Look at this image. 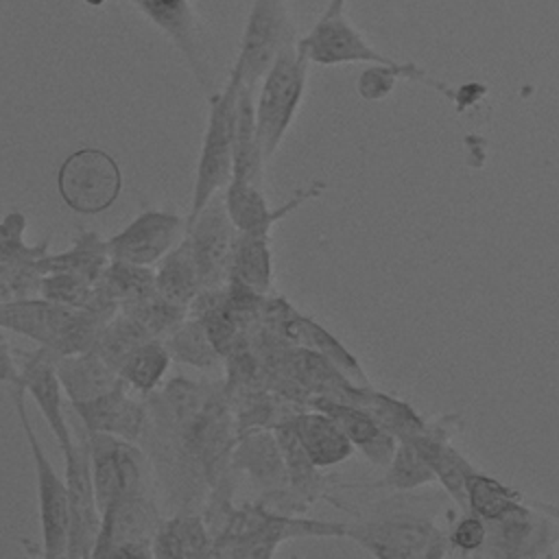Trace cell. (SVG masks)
Instances as JSON below:
<instances>
[{
    "mask_svg": "<svg viewBox=\"0 0 559 559\" xmlns=\"http://www.w3.org/2000/svg\"><path fill=\"white\" fill-rule=\"evenodd\" d=\"M437 480L435 469L419 452V448L411 439H402L393 452V459L386 465V474L378 483V487H389L395 491L417 489Z\"/></svg>",
    "mask_w": 559,
    "mask_h": 559,
    "instance_id": "32",
    "label": "cell"
},
{
    "mask_svg": "<svg viewBox=\"0 0 559 559\" xmlns=\"http://www.w3.org/2000/svg\"><path fill=\"white\" fill-rule=\"evenodd\" d=\"M367 552L382 559L441 557L450 548V537L432 520L413 513H393L380 520L354 524L345 528Z\"/></svg>",
    "mask_w": 559,
    "mask_h": 559,
    "instance_id": "6",
    "label": "cell"
},
{
    "mask_svg": "<svg viewBox=\"0 0 559 559\" xmlns=\"http://www.w3.org/2000/svg\"><path fill=\"white\" fill-rule=\"evenodd\" d=\"M524 502V493L515 487L504 485L502 480L483 474L480 469L472 472L467 478V511L480 515L485 522L502 518L507 511Z\"/></svg>",
    "mask_w": 559,
    "mask_h": 559,
    "instance_id": "30",
    "label": "cell"
},
{
    "mask_svg": "<svg viewBox=\"0 0 559 559\" xmlns=\"http://www.w3.org/2000/svg\"><path fill=\"white\" fill-rule=\"evenodd\" d=\"M57 360L59 358L48 347L39 345L35 354L26 356L17 378L9 384H20L26 393H31L44 419L48 421V428L57 437V443L63 454L74 445V437L63 413V402H61L63 386L57 373Z\"/></svg>",
    "mask_w": 559,
    "mask_h": 559,
    "instance_id": "15",
    "label": "cell"
},
{
    "mask_svg": "<svg viewBox=\"0 0 559 559\" xmlns=\"http://www.w3.org/2000/svg\"><path fill=\"white\" fill-rule=\"evenodd\" d=\"M87 443L100 513L122 496L148 493V463L133 441L87 430Z\"/></svg>",
    "mask_w": 559,
    "mask_h": 559,
    "instance_id": "8",
    "label": "cell"
},
{
    "mask_svg": "<svg viewBox=\"0 0 559 559\" xmlns=\"http://www.w3.org/2000/svg\"><path fill=\"white\" fill-rule=\"evenodd\" d=\"M66 461V485L70 498V537L68 557H92L94 546L100 535L103 513L98 509L94 478H92V456L87 443V430L79 435V441L63 452Z\"/></svg>",
    "mask_w": 559,
    "mask_h": 559,
    "instance_id": "10",
    "label": "cell"
},
{
    "mask_svg": "<svg viewBox=\"0 0 559 559\" xmlns=\"http://www.w3.org/2000/svg\"><path fill=\"white\" fill-rule=\"evenodd\" d=\"M155 338L146 328H142L133 317L118 310L109 323L103 328L94 349L114 367L118 369L122 360L142 343Z\"/></svg>",
    "mask_w": 559,
    "mask_h": 559,
    "instance_id": "33",
    "label": "cell"
},
{
    "mask_svg": "<svg viewBox=\"0 0 559 559\" xmlns=\"http://www.w3.org/2000/svg\"><path fill=\"white\" fill-rule=\"evenodd\" d=\"M111 262L107 240H100L96 231L79 229L74 236V242L70 249L61 253H46L41 260H37L39 273H52V271H68L76 273L90 282L96 284L105 266Z\"/></svg>",
    "mask_w": 559,
    "mask_h": 559,
    "instance_id": "23",
    "label": "cell"
},
{
    "mask_svg": "<svg viewBox=\"0 0 559 559\" xmlns=\"http://www.w3.org/2000/svg\"><path fill=\"white\" fill-rule=\"evenodd\" d=\"M157 290L153 266L111 260L94 284V295L116 306L148 297Z\"/></svg>",
    "mask_w": 559,
    "mask_h": 559,
    "instance_id": "27",
    "label": "cell"
},
{
    "mask_svg": "<svg viewBox=\"0 0 559 559\" xmlns=\"http://www.w3.org/2000/svg\"><path fill=\"white\" fill-rule=\"evenodd\" d=\"M74 312V306H63L46 297L0 301V325L2 330L28 336L37 341L41 347L55 352Z\"/></svg>",
    "mask_w": 559,
    "mask_h": 559,
    "instance_id": "17",
    "label": "cell"
},
{
    "mask_svg": "<svg viewBox=\"0 0 559 559\" xmlns=\"http://www.w3.org/2000/svg\"><path fill=\"white\" fill-rule=\"evenodd\" d=\"M39 297H46L50 301L63 304V306H87L94 299V282L68 273V271H52L44 273L41 286H39Z\"/></svg>",
    "mask_w": 559,
    "mask_h": 559,
    "instance_id": "37",
    "label": "cell"
},
{
    "mask_svg": "<svg viewBox=\"0 0 559 559\" xmlns=\"http://www.w3.org/2000/svg\"><path fill=\"white\" fill-rule=\"evenodd\" d=\"M533 502L542 509V511H546L557 524H559V504H555V502H546V500H535L533 498Z\"/></svg>",
    "mask_w": 559,
    "mask_h": 559,
    "instance_id": "39",
    "label": "cell"
},
{
    "mask_svg": "<svg viewBox=\"0 0 559 559\" xmlns=\"http://www.w3.org/2000/svg\"><path fill=\"white\" fill-rule=\"evenodd\" d=\"M17 419L22 424V430L26 435V443L33 456L35 465V478H37V498H39V522H41V539H44V557L46 559H59L68 557V537H70V498H68V485L66 478H61L52 463L48 461L33 426L28 419V411L24 404V389L20 384H7Z\"/></svg>",
    "mask_w": 559,
    "mask_h": 559,
    "instance_id": "5",
    "label": "cell"
},
{
    "mask_svg": "<svg viewBox=\"0 0 559 559\" xmlns=\"http://www.w3.org/2000/svg\"><path fill=\"white\" fill-rule=\"evenodd\" d=\"M297 39L288 0H251L231 68L240 74L245 87L258 92L277 55Z\"/></svg>",
    "mask_w": 559,
    "mask_h": 559,
    "instance_id": "3",
    "label": "cell"
},
{
    "mask_svg": "<svg viewBox=\"0 0 559 559\" xmlns=\"http://www.w3.org/2000/svg\"><path fill=\"white\" fill-rule=\"evenodd\" d=\"M448 537L452 550H459L463 555H478L487 542V522L480 515L467 511L452 524Z\"/></svg>",
    "mask_w": 559,
    "mask_h": 559,
    "instance_id": "38",
    "label": "cell"
},
{
    "mask_svg": "<svg viewBox=\"0 0 559 559\" xmlns=\"http://www.w3.org/2000/svg\"><path fill=\"white\" fill-rule=\"evenodd\" d=\"M264 155L258 142L255 129V90L242 85L236 118V144H234V179L251 181L260 186Z\"/></svg>",
    "mask_w": 559,
    "mask_h": 559,
    "instance_id": "25",
    "label": "cell"
},
{
    "mask_svg": "<svg viewBox=\"0 0 559 559\" xmlns=\"http://www.w3.org/2000/svg\"><path fill=\"white\" fill-rule=\"evenodd\" d=\"M57 373L70 404L92 402L122 382L118 369H114L96 349H87L57 360Z\"/></svg>",
    "mask_w": 559,
    "mask_h": 559,
    "instance_id": "20",
    "label": "cell"
},
{
    "mask_svg": "<svg viewBox=\"0 0 559 559\" xmlns=\"http://www.w3.org/2000/svg\"><path fill=\"white\" fill-rule=\"evenodd\" d=\"M269 234H236L229 282L245 286L258 295H266L271 288L273 264H271ZM227 282V284H229Z\"/></svg>",
    "mask_w": 559,
    "mask_h": 559,
    "instance_id": "24",
    "label": "cell"
},
{
    "mask_svg": "<svg viewBox=\"0 0 559 559\" xmlns=\"http://www.w3.org/2000/svg\"><path fill=\"white\" fill-rule=\"evenodd\" d=\"M181 55L190 74L210 98L218 92L190 0H129Z\"/></svg>",
    "mask_w": 559,
    "mask_h": 559,
    "instance_id": "11",
    "label": "cell"
},
{
    "mask_svg": "<svg viewBox=\"0 0 559 559\" xmlns=\"http://www.w3.org/2000/svg\"><path fill=\"white\" fill-rule=\"evenodd\" d=\"M173 360L197 367V369H218L221 367V352L216 349L214 341L210 338L201 319L183 321L175 332L164 338Z\"/></svg>",
    "mask_w": 559,
    "mask_h": 559,
    "instance_id": "29",
    "label": "cell"
},
{
    "mask_svg": "<svg viewBox=\"0 0 559 559\" xmlns=\"http://www.w3.org/2000/svg\"><path fill=\"white\" fill-rule=\"evenodd\" d=\"M127 382L107 391L105 395L74 404V413L90 432H109L129 441L140 439L148 421V408L127 395Z\"/></svg>",
    "mask_w": 559,
    "mask_h": 559,
    "instance_id": "18",
    "label": "cell"
},
{
    "mask_svg": "<svg viewBox=\"0 0 559 559\" xmlns=\"http://www.w3.org/2000/svg\"><path fill=\"white\" fill-rule=\"evenodd\" d=\"M238 456L245 461V467L258 483L280 491V485L284 483L288 469L277 437H271L266 432L253 435L242 443Z\"/></svg>",
    "mask_w": 559,
    "mask_h": 559,
    "instance_id": "31",
    "label": "cell"
},
{
    "mask_svg": "<svg viewBox=\"0 0 559 559\" xmlns=\"http://www.w3.org/2000/svg\"><path fill=\"white\" fill-rule=\"evenodd\" d=\"M162 524L159 511L148 493L122 496L103 511V526L92 557H111L122 544L153 546Z\"/></svg>",
    "mask_w": 559,
    "mask_h": 559,
    "instance_id": "14",
    "label": "cell"
},
{
    "mask_svg": "<svg viewBox=\"0 0 559 559\" xmlns=\"http://www.w3.org/2000/svg\"><path fill=\"white\" fill-rule=\"evenodd\" d=\"M155 286L162 297L183 308H190L201 293L199 269L188 234L157 262Z\"/></svg>",
    "mask_w": 559,
    "mask_h": 559,
    "instance_id": "22",
    "label": "cell"
},
{
    "mask_svg": "<svg viewBox=\"0 0 559 559\" xmlns=\"http://www.w3.org/2000/svg\"><path fill=\"white\" fill-rule=\"evenodd\" d=\"M199 269L201 290L223 288L229 282L236 225L227 212L225 192H216L201 214L186 227Z\"/></svg>",
    "mask_w": 559,
    "mask_h": 559,
    "instance_id": "9",
    "label": "cell"
},
{
    "mask_svg": "<svg viewBox=\"0 0 559 559\" xmlns=\"http://www.w3.org/2000/svg\"><path fill=\"white\" fill-rule=\"evenodd\" d=\"M186 236V218L175 212L146 207L107 240L111 260L153 266Z\"/></svg>",
    "mask_w": 559,
    "mask_h": 559,
    "instance_id": "12",
    "label": "cell"
},
{
    "mask_svg": "<svg viewBox=\"0 0 559 559\" xmlns=\"http://www.w3.org/2000/svg\"><path fill=\"white\" fill-rule=\"evenodd\" d=\"M345 4H347V0H330L325 9H328V11H343Z\"/></svg>",
    "mask_w": 559,
    "mask_h": 559,
    "instance_id": "40",
    "label": "cell"
},
{
    "mask_svg": "<svg viewBox=\"0 0 559 559\" xmlns=\"http://www.w3.org/2000/svg\"><path fill=\"white\" fill-rule=\"evenodd\" d=\"M312 406L328 413L371 463L382 467L389 465L397 448V437L391 435L371 413L341 397H314Z\"/></svg>",
    "mask_w": 559,
    "mask_h": 559,
    "instance_id": "19",
    "label": "cell"
},
{
    "mask_svg": "<svg viewBox=\"0 0 559 559\" xmlns=\"http://www.w3.org/2000/svg\"><path fill=\"white\" fill-rule=\"evenodd\" d=\"M323 188H325L323 181H314L308 188L295 190V194L282 207L271 210L266 205V199H264L258 183L231 179L229 186L225 188V201H227V212H229L238 231H242V234H271V227L277 221L288 216L293 210H297L308 199L319 197L323 192Z\"/></svg>",
    "mask_w": 559,
    "mask_h": 559,
    "instance_id": "16",
    "label": "cell"
},
{
    "mask_svg": "<svg viewBox=\"0 0 559 559\" xmlns=\"http://www.w3.org/2000/svg\"><path fill=\"white\" fill-rule=\"evenodd\" d=\"M559 552V524L533 500H524L502 518L487 522L480 557L548 559Z\"/></svg>",
    "mask_w": 559,
    "mask_h": 559,
    "instance_id": "7",
    "label": "cell"
},
{
    "mask_svg": "<svg viewBox=\"0 0 559 559\" xmlns=\"http://www.w3.org/2000/svg\"><path fill=\"white\" fill-rule=\"evenodd\" d=\"M290 321H293V325L301 332V336H304L310 345H314V349L323 352L338 369H345L352 378H358L362 384H369V380L365 378L360 365L354 360V356H352L332 334H328L321 325H317L312 319L301 317V314H295Z\"/></svg>",
    "mask_w": 559,
    "mask_h": 559,
    "instance_id": "36",
    "label": "cell"
},
{
    "mask_svg": "<svg viewBox=\"0 0 559 559\" xmlns=\"http://www.w3.org/2000/svg\"><path fill=\"white\" fill-rule=\"evenodd\" d=\"M214 544L199 515L181 513L162 524L153 550L155 557H207L214 555Z\"/></svg>",
    "mask_w": 559,
    "mask_h": 559,
    "instance_id": "26",
    "label": "cell"
},
{
    "mask_svg": "<svg viewBox=\"0 0 559 559\" xmlns=\"http://www.w3.org/2000/svg\"><path fill=\"white\" fill-rule=\"evenodd\" d=\"M105 2H107V0H83V4H87V7H92V9H100Z\"/></svg>",
    "mask_w": 559,
    "mask_h": 559,
    "instance_id": "41",
    "label": "cell"
},
{
    "mask_svg": "<svg viewBox=\"0 0 559 559\" xmlns=\"http://www.w3.org/2000/svg\"><path fill=\"white\" fill-rule=\"evenodd\" d=\"M242 79L229 68L227 83L207 98V124L197 162V175L192 186V205L186 218V227L201 214L210 199L225 190L234 179V144H236V118L240 100Z\"/></svg>",
    "mask_w": 559,
    "mask_h": 559,
    "instance_id": "1",
    "label": "cell"
},
{
    "mask_svg": "<svg viewBox=\"0 0 559 559\" xmlns=\"http://www.w3.org/2000/svg\"><path fill=\"white\" fill-rule=\"evenodd\" d=\"M57 192L72 212L94 216L118 201L122 170L103 148H76L57 168Z\"/></svg>",
    "mask_w": 559,
    "mask_h": 559,
    "instance_id": "4",
    "label": "cell"
},
{
    "mask_svg": "<svg viewBox=\"0 0 559 559\" xmlns=\"http://www.w3.org/2000/svg\"><path fill=\"white\" fill-rule=\"evenodd\" d=\"M459 415H445L426 421V428L411 437V441L426 456L437 474V480L443 485L456 507L467 511V478L472 472H476V467L450 443V437L459 430Z\"/></svg>",
    "mask_w": 559,
    "mask_h": 559,
    "instance_id": "13",
    "label": "cell"
},
{
    "mask_svg": "<svg viewBox=\"0 0 559 559\" xmlns=\"http://www.w3.org/2000/svg\"><path fill=\"white\" fill-rule=\"evenodd\" d=\"M24 229H26L24 212L11 210L4 214L2 225H0V266L33 264L48 253L50 238H46L33 247V245L24 242Z\"/></svg>",
    "mask_w": 559,
    "mask_h": 559,
    "instance_id": "35",
    "label": "cell"
},
{
    "mask_svg": "<svg viewBox=\"0 0 559 559\" xmlns=\"http://www.w3.org/2000/svg\"><path fill=\"white\" fill-rule=\"evenodd\" d=\"M310 59L299 48V39L286 46L255 92V129L264 162L280 148L304 100Z\"/></svg>",
    "mask_w": 559,
    "mask_h": 559,
    "instance_id": "2",
    "label": "cell"
},
{
    "mask_svg": "<svg viewBox=\"0 0 559 559\" xmlns=\"http://www.w3.org/2000/svg\"><path fill=\"white\" fill-rule=\"evenodd\" d=\"M304 450L317 467H330L354 452V443L343 432V428L323 411L314 408L312 413H299L290 419Z\"/></svg>",
    "mask_w": 559,
    "mask_h": 559,
    "instance_id": "21",
    "label": "cell"
},
{
    "mask_svg": "<svg viewBox=\"0 0 559 559\" xmlns=\"http://www.w3.org/2000/svg\"><path fill=\"white\" fill-rule=\"evenodd\" d=\"M122 312L133 317L142 328H146L155 338H166L170 332H175L183 321L190 308L177 306L162 297L157 290L148 297L129 301L120 306Z\"/></svg>",
    "mask_w": 559,
    "mask_h": 559,
    "instance_id": "34",
    "label": "cell"
},
{
    "mask_svg": "<svg viewBox=\"0 0 559 559\" xmlns=\"http://www.w3.org/2000/svg\"><path fill=\"white\" fill-rule=\"evenodd\" d=\"M173 356L164 338H151L135 347L118 367L120 378L135 391L151 395L159 386Z\"/></svg>",
    "mask_w": 559,
    "mask_h": 559,
    "instance_id": "28",
    "label": "cell"
}]
</instances>
